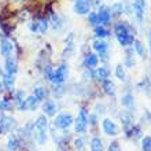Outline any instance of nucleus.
Listing matches in <instances>:
<instances>
[{
	"mask_svg": "<svg viewBox=\"0 0 151 151\" xmlns=\"http://www.w3.org/2000/svg\"><path fill=\"white\" fill-rule=\"evenodd\" d=\"M87 124H88V111L85 107H81L78 113V117H77V119L74 122L76 132L77 133H84L85 129H87Z\"/></svg>",
	"mask_w": 151,
	"mask_h": 151,
	"instance_id": "nucleus-2",
	"label": "nucleus"
},
{
	"mask_svg": "<svg viewBox=\"0 0 151 151\" xmlns=\"http://www.w3.org/2000/svg\"><path fill=\"white\" fill-rule=\"evenodd\" d=\"M58 87H55V89H54V95L55 96H62L65 93V88L60 85V84H56Z\"/></svg>",
	"mask_w": 151,
	"mask_h": 151,
	"instance_id": "nucleus-40",
	"label": "nucleus"
},
{
	"mask_svg": "<svg viewBox=\"0 0 151 151\" xmlns=\"http://www.w3.org/2000/svg\"><path fill=\"white\" fill-rule=\"evenodd\" d=\"M52 74H54V72H52L51 65H47V66L44 68V76L47 77V80H51L52 78Z\"/></svg>",
	"mask_w": 151,
	"mask_h": 151,
	"instance_id": "nucleus-38",
	"label": "nucleus"
},
{
	"mask_svg": "<svg viewBox=\"0 0 151 151\" xmlns=\"http://www.w3.org/2000/svg\"><path fill=\"white\" fill-rule=\"evenodd\" d=\"M118 39V43L124 47H128V45H131L133 43V35L132 33H124V35H118L117 36Z\"/></svg>",
	"mask_w": 151,
	"mask_h": 151,
	"instance_id": "nucleus-13",
	"label": "nucleus"
},
{
	"mask_svg": "<svg viewBox=\"0 0 151 151\" xmlns=\"http://www.w3.org/2000/svg\"><path fill=\"white\" fill-rule=\"evenodd\" d=\"M73 50H74V35L70 33L69 37L66 39V50H65V54L70 55V54L73 52Z\"/></svg>",
	"mask_w": 151,
	"mask_h": 151,
	"instance_id": "nucleus-22",
	"label": "nucleus"
},
{
	"mask_svg": "<svg viewBox=\"0 0 151 151\" xmlns=\"http://www.w3.org/2000/svg\"><path fill=\"white\" fill-rule=\"evenodd\" d=\"M0 74H1V72H0Z\"/></svg>",
	"mask_w": 151,
	"mask_h": 151,
	"instance_id": "nucleus-48",
	"label": "nucleus"
},
{
	"mask_svg": "<svg viewBox=\"0 0 151 151\" xmlns=\"http://www.w3.org/2000/svg\"><path fill=\"white\" fill-rule=\"evenodd\" d=\"M0 93H1V84H0Z\"/></svg>",
	"mask_w": 151,
	"mask_h": 151,
	"instance_id": "nucleus-47",
	"label": "nucleus"
},
{
	"mask_svg": "<svg viewBox=\"0 0 151 151\" xmlns=\"http://www.w3.org/2000/svg\"><path fill=\"white\" fill-rule=\"evenodd\" d=\"M121 122H122V127H124V131L128 132L133 127V118H132V114L129 111H124L121 114Z\"/></svg>",
	"mask_w": 151,
	"mask_h": 151,
	"instance_id": "nucleus-10",
	"label": "nucleus"
},
{
	"mask_svg": "<svg viewBox=\"0 0 151 151\" xmlns=\"http://www.w3.org/2000/svg\"><path fill=\"white\" fill-rule=\"evenodd\" d=\"M124 12V4L122 3H114L110 8V14L111 17H119Z\"/></svg>",
	"mask_w": 151,
	"mask_h": 151,
	"instance_id": "nucleus-21",
	"label": "nucleus"
},
{
	"mask_svg": "<svg viewBox=\"0 0 151 151\" xmlns=\"http://www.w3.org/2000/svg\"><path fill=\"white\" fill-rule=\"evenodd\" d=\"M121 104H122L124 107H127V109H132L133 107V96H132L131 93L124 95L122 99H121Z\"/></svg>",
	"mask_w": 151,
	"mask_h": 151,
	"instance_id": "nucleus-24",
	"label": "nucleus"
},
{
	"mask_svg": "<svg viewBox=\"0 0 151 151\" xmlns=\"http://www.w3.org/2000/svg\"><path fill=\"white\" fill-rule=\"evenodd\" d=\"M93 48H95V51L99 52V55L103 59H107V43H104L103 40H95L93 41Z\"/></svg>",
	"mask_w": 151,
	"mask_h": 151,
	"instance_id": "nucleus-8",
	"label": "nucleus"
},
{
	"mask_svg": "<svg viewBox=\"0 0 151 151\" xmlns=\"http://www.w3.org/2000/svg\"><path fill=\"white\" fill-rule=\"evenodd\" d=\"M33 96H35L39 102H40V100H43V99H45V96H47V89H45V88H43V87H37L36 89H35Z\"/></svg>",
	"mask_w": 151,
	"mask_h": 151,
	"instance_id": "nucleus-25",
	"label": "nucleus"
},
{
	"mask_svg": "<svg viewBox=\"0 0 151 151\" xmlns=\"http://www.w3.org/2000/svg\"><path fill=\"white\" fill-rule=\"evenodd\" d=\"M148 47H150V51H151V30L148 32Z\"/></svg>",
	"mask_w": 151,
	"mask_h": 151,
	"instance_id": "nucleus-45",
	"label": "nucleus"
},
{
	"mask_svg": "<svg viewBox=\"0 0 151 151\" xmlns=\"http://www.w3.org/2000/svg\"><path fill=\"white\" fill-rule=\"evenodd\" d=\"M73 121H74V119H73L72 114L62 113V114H59L55 118V121H54V127L58 128V129H66V128H69L70 125H72Z\"/></svg>",
	"mask_w": 151,
	"mask_h": 151,
	"instance_id": "nucleus-3",
	"label": "nucleus"
},
{
	"mask_svg": "<svg viewBox=\"0 0 151 151\" xmlns=\"http://www.w3.org/2000/svg\"><path fill=\"white\" fill-rule=\"evenodd\" d=\"M114 32L117 36H118V35H124V33H131V28L128 26L127 22H118V24L115 25Z\"/></svg>",
	"mask_w": 151,
	"mask_h": 151,
	"instance_id": "nucleus-19",
	"label": "nucleus"
},
{
	"mask_svg": "<svg viewBox=\"0 0 151 151\" xmlns=\"http://www.w3.org/2000/svg\"><path fill=\"white\" fill-rule=\"evenodd\" d=\"M142 148L143 151H151V136H146L142 140Z\"/></svg>",
	"mask_w": 151,
	"mask_h": 151,
	"instance_id": "nucleus-31",
	"label": "nucleus"
},
{
	"mask_svg": "<svg viewBox=\"0 0 151 151\" xmlns=\"http://www.w3.org/2000/svg\"><path fill=\"white\" fill-rule=\"evenodd\" d=\"M91 10V0H76L74 3V11L80 15L88 14Z\"/></svg>",
	"mask_w": 151,
	"mask_h": 151,
	"instance_id": "nucleus-5",
	"label": "nucleus"
},
{
	"mask_svg": "<svg viewBox=\"0 0 151 151\" xmlns=\"http://www.w3.org/2000/svg\"><path fill=\"white\" fill-rule=\"evenodd\" d=\"M88 21H89V24H91V25H93V26H98V25H99V19H98V12H89Z\"/></svg>",
	"mask_w": 151,
	"mask_h": 151,
	"instance_id": "nucleus-34",
	"label": "nucleus"
},
{
	"mask_svg": "<svg viewBox=\"0 0 151 151\" xmlns=\"http://www.w3.org/2000/svg\"><path fill=\"white\" fill-rule=\"evenodd\" d=\"M11 51H12L11 41H10L8 39H3L1 41H0V52H1V55L7 58V56H10Z\"/></svg>",
	"mask_w": 151,
	"mask_h": 151,
	"instance_id": "nucleus-11",
	"label": "nucleus"
},
{
	"mask_svg": "<svg viewBox=\"0 0 151 151\" xmlns=\"http://www.w3.org/2000/svg\"><path fill=\"white\" fill-rule=\"evenodd\" d=\"M133 10H135L136 18L142 21L144 17V10H146V0H135L133 1Z\"/></svg>",
	"mask_w": 151,
	"mask_h": 151,
	"instance_id": "nucleus-7",
	"label": "nucleus"
},
{
	"mask_svg": "<svg viewBox=\"0 0 151 151\" xmlns=\"http://www.w3.org/2000/svg\"><path fill=\"white\" fill-rule=\"evenodd\" d=\"M102 127H103V131H104L106 135H109V136H117L118 135V127H117L115 122H113L110 118L103 119Z\"/></svg>",
	"mask_w": 151,
	"mask_h": 151,
	"instance_id": "nucleus-6",
	"label": "nucleus"
},
{
	"mask_svg": "<svg viewBox=\"0 0 151 151\" xmlns=\"http://www.w3.org/2000/svg\"><path fill=\"white\" fill-rule=\"evenodd\" d=\"M140 133H142V131H140L139 127H132L131 129L127 132V136L128 137H132V139H137L140 136Z\"/></svg>",
	"mask_w": 151,
	"mask_h": 151,
	"instance_id": "nucleus-27",
	"label": "nucleus"
},
{
	"mask_svg": "<svg viewBox=\"0 0 151 151\" xmlns=\"http://www.w3.org/2000/svg\"><path fill=\"white\" fill-rule=\"evenodd\" d=\"M133 65H135V59H133V56H131V52L128 51L127 58H125V66L127 68H133Z\"/></svg>",
	"mask_w": 151,
	"mask_h": 151,
	"instance_id": "nucleus-37",
	"label": "nucleus"
},
{
	"mask_svg": "<svg viewBox=\"0 0 151 151\" xmlns=\"http://www.w3.org/2000/svg\"><path fill=\"white\" fill-rule=\"evenodd\" d=\"M30 30H32V32H36V30H39V22H33V24L30 25Z\"/></svg>",
	"mask_w": 151,
	"mask_h": 151,
	"instance_id": "nucleus-43",
	"label": "nucleus"
},
{
	"mask_svg": "<svg viewBox=\"0 0 151 151\" xmlns=\"http://www.w3.org/2000/svg\"><path fill=\"white\" fill-rule=\"evenodd\" d=\"M19 148V142H18V139H15V137H12V139L8 140V150L10 151H15Z\"/></svg>",
	"mask_w": 151,
	"mask_h": 151,
	"instance_id": "nucleus-33",
	"label": "nucleus"
},
{
	"mask_svg": "<svg viewBox=\"0 0 151 151\" xmlns=\"http://www.w3.org/2000/svg\"><path fill=\"white\" fill-rule=\"evenodd\" d=\"M74 146H76V148H77L78 151H84V148H85V143H84L83 139H77V140H76Z\"/></svg>",
	"mask_w": 151,
	"mask_h": 151,
	"instance_id": "nucleus-39",
	"label": "nucleus"
},
{
	"mask_svg": "<svg viewBox=\"0 0 151 151\" xmlns=\"http://www.w3.org/2000/svg\"><path fill=\"white\" fill-rule=\"evenodd\" d=\"M68 73H69L68 66H66V65H60L59 68H58L55 72H54L51 81L54 84H62L65 81V78L68 77Z\"/></svg>",
	"mask_w": 151,
	"mask_h": 151,
	"instance_id": "nucleus-4",
	"label": "nucleus"
},
{
	"mask_svg": "<svg viewBox=\"0 0 151 151\" xmlns=\"http://www.w3.org/2000/svg\"><path fill=\"white\" fill-rule=\"evenodd\" d=\"M1 77H3V84L4 87L7 88L8 91H12L14 89V76L12 74H8V73H4V74H1Z\"/></svg>",
	"mask_w": 151,
	"mask_h": 151,
	"instance_id": "nucleus-15",
	"label": "nucleus"
},
{
	"mask_svg": "<svg viewBox=\"0 0 151 151\" xmlns=\"http://www.w3.org/2000/svg\"><path fill=\"white\" fill-rule=\"evenodd\" d=\"M6 70H7L8 74H15L17 70H18V68H17V62L15 59H12V58H10V56H7V60H6Z\"/></svg>",
	"mask_w": 151,
	"mask_h": 151,
	"instance_id": "nucleus-16",
	"label": "nucleus"
},
{
	"mask_svg": "<svg viewBox=\"0 0 151 151\" xmlns=\"http://www.w3.org/2000/svg\"><path fill=\"white\" fill-rule=\"evenodd\" d=\"M107 151H121V148H119V143L118 142H111L110 146H109Z\"/></svg>",
	"mask_w": 151,
	"mask_h": 151,
	"instance_id": "nucleus-41",
	"label": "nucleus"
},
{
	"mask_svg": "<svg viewBox=\"0 0 151 151\" xmlns=\"http://www.w3.org/2000/svg\"><path fill=\"white\" fill-rule=\"evenodd\" d=\"M98 19H99V25H106L111 21V14H110V10L106 7H102L98 11Z\"/></svg>",
	"mask_w": 151,
	"mask_h": 151,
	"instance_id": "nucleus-9",
	"label": "nucleus"
},
{
	"mask_svg": "<svg viewBox=\"0 0 151 151\" xmlns=\"http://www.w3.org/2000/svg\"><path fill=\"white\" fill-rule=\"evenodd\" d=\"M4 132V128H3V124L0 122V135H1V133H3Z\"/></svg>",
	"mask_w": 151,
	"mask_h": 151,
	"instance_id": "nucleus-46",
	"label": "nucleus"
},
{
	"mask_svg": "<svg viewBox=\"0 0 151 151\" xmlns=\"http://www.w3.org/2000/svg\"><path fill=\"white\" fill-rule=\"evenodd\" d=\"M109 76H110V70H109L107 68H98L96 72L93 73V77H95L98 81H104V80H107Z\"/></svg>",
	"mask_w": 151,
	"mask_h": 151,
	"instance_id": "nucleus-12",
	"label": "nucleus"
},
{
	"mask_svg": "<svg viewBox=\"0 0 151 151\" xmlns=\"http://www.w3.org/2000/svg\"><path fill=\"white\" fill-rule=\"evenodd\" d=\"M135 50L142 58H146V51H144V45L140 41H135Z\"/></svg>",
	"mask_w": 151,
	"mask_h": 151,
	"instance_id": "nucleus-32",
	"label": "nucleus"
},
{
	"mask_svg": "<svg viewBox=\"0 0 151 151\" xmlns=\"http://www.w3.org/2000/svg\"><path fill=\"white\" fill-rule=\"evenodd\" d=\"M140 87H142V89H143V91L147 92L148 95H151V80L148 78V77H144V78L142 80Z\"/></svg>",
	"mask_w": 151,
	"mask_h": 151,
	"instance_id": "nucleus-26",
	"label": "nucleus"
},
{
	"mask_svg": "<svg viewBox=\"0 0 151 151\" xmlns=\"http://www.w3.org/2000/svg\"><path fill=\"white\" fill-rule=\"evenodd\" d=\"M89 122H91V125H96V121H98V118H96V115H89Z\"/></svg>",
	"mask_w": 151,
	"mask_h": 151,
	"instance_id": "nucleus-44",
	"label": "nucleus"
},
{
	"mask_svg": "<svg viewBox=\"0 0 151 151\" xmlns=\"http://www.w3.org/2000/svg\"><path fill=\"white\" fill-rule=\"evenodd\" d=\"M98 56L93 55V54H88L85 56V60H84V63L87 66V69H92V68H96L98 66Z\"/></svg>",
	"mask_w": 151,
	"mask_h": 151,
	"instance_id": "nucleus-17",
	"label": "nucleus"
},
{
	"mask_svg": "<svg viewBox=\"0 0 151 151\" xmlns=\"http://www.w3.org/2000/svg\"><path fill=\"white\" fill-rule=\"evenodd\" d=\"M51 22H52V26L55 29H59L62 26V19L58 14H52V18H51Z\"/></svg>",
	"mask_w": 151,
	"mask_h": 151,
	"instance_id": "nucleus-29",
	"label": "nucleus"
},
{
	"mask_svg": "<svg viewBox=\"0 0 151 151\" xmlns=\"http://www.w3.org/2000/svg\"><path fill=\"white\" fill-rule=\"evenodd\" d=\"M12 106L11 103H10V100L7 99H3V100H0V110L1 111H7V110H10Z\"/></svg>",
	"mask_w": 151,
	"mask_h": 151,
	"instance_id": "nucleus-35",
	"label": "nucleus"
},
{
	"mask_svg": "<svg viewBox=\"0 0 151 151\" xmlns=\"http://www.w3.org/2000/svg\"><path fill=\"white\" fill-rule=\"evenodd\" d=\"M47 128H48L47 117H45V115L37 117L32 133H33V136H35V140H36L39 144L45 143V140H47Z\"/></svg>",
	"mask_w": 151,
	"mask_h": 151,
	"instance_id": "nucleus-1",
	"label": "nucleus"
},
{
	"mask_svg": "<svg viewBox=\"0 0 151 151\" xmlns=\"http://www.w3.org/2000/svg\"><path fill=\"white\" fill-rule=\"evenodd\" d=\"M24 98H25L24 91H18L15 93V99H17V102H18V103H19V102H22V100H24Z\"/></svg>",
	"mask_w": 151,
	"mask_h": 151,
	"instance_id": "nucleus-42",
	"label": "nucleus"
},
{
	"mask_svg": "<svg viewBox=\"0 0 151 151\" xmlns=\"http://www.w3.org/2000/svg\"><path fill=\"white\" fill-rule=\"evenodd\" d=\"M95 36L99 37V39H103V37L109 36L107 29H104L103 26H96V28H95Z\"/></svg>",
	"mask_w": 151,
	"mask_h": 151,
	"instance_id": "nucleus-28",
	"label": "nucleus"
},
{
	"mask_svg": "<svg viewBox=\"0 0 151 151\" xmlns=\"http://www.w3.org/2000/svg\"><path fill=\"white\" fill-rule=\"evenodd\" d=\"M43 111L45 115H50V117H52V115L55 114L56 106H55V103H54V100H47V102L43 104Z\"/></svg>",
	"mask_w": 151,
	"mask_h": 151,
	"instance_id": "nucleus-14",
	"label": "nucleus"
},
{
	"mask_svg": "<svg viewBox=\"0 0 151 151\" xmlns=\"http://www.w3.org/2000/svg\"><path fill=\"white\" fill-rule=\"evenodd\" d=\"M1 124H3L4 131H12L15 128V121L10 117H1Z\"/></svg>",
	"mask_w": 151,
	"mask_h": 151,
	"instance_id": "nucleus-20",
	"label": "nucleus"
},
{
	"mask_svg": "<svg viewBox=\"0 0 151 151\" xmlns=\"http://www.w3.org/2000/svg\"><path fill=\"white\" fill-rule=\"evenodd\" d=\"M102 87H103L104 92H106L107 95H110V96L115 95V85H114V83H113L111 80H104Z\"/></svg>",
	"mask_w": 151,
	"mask_h": 151,
	"instance_id": "nucleus-18",
	"label": "nucleus"
},
{
	"mask_svg": "<svg viewBox=\"0 0 151 151\" xmlns=\"http://www.w3.org/2000/svg\"><path fill=\"white\" fill-rule=\"evenodd\" d=\"M115 76H117L121 81H124V80L127 78V74H125V70H124L122 65H118V66L115 68Z\"/></svg>",
	"mask_w": 151,
	"mask_h": 151,
	"instance_id": "nucleus-30",
	"label": "nucleus"
},
{
	"mask_svg": "<svg viewBox=\"0 0 151 151\" xmlns=\"http://www.w3.org/2000/svg\"><path fill=\"white\" fill-rule=\"evenodd\" d=\"M89 146H91L92 151H103V143H102V140H100L99 137H93V139L91 140Z\"/></svg>",
	"mask_w": 151,
	"mask_h": 151,
	"instance_id": "nucleus-23",
	"label": "nucleus"
},
{
	"mask_svg": "<svg viewBox=\"0 0 151 151\" xmlns=\"http://www.w3.org/2000/svg\"><path fill=\"white\" fill-rule=\"evenodd\" d=\"M47 29H48V21L44 18V19L39 21V30L41 33H45L47 32Z\"/></svg>",
	"mask_w": 151,
	"mask_h": 151,
	"instance_id": "nucleus-36",
	"label": "nucleus"
}]
</instances>
